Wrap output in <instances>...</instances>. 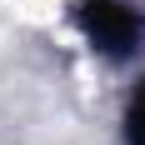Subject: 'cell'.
<instances>
[{
    "instance_id": "obj_1",
    "label": "cell",
    "mask_w": 145,
    "mask_h": 145,
    "mask_svg": "<svg viewBox=\"0 0 145 145\" xmlns=\"http://www.w3.org/2000/svg\"><path fill=\"white\" fill-rule=\"evenodd\" d=\"M80 20H85V35L95 40V50H105V55H125L140 45V15L125 0H85Z\"/></svg>"
}]
</instances>
